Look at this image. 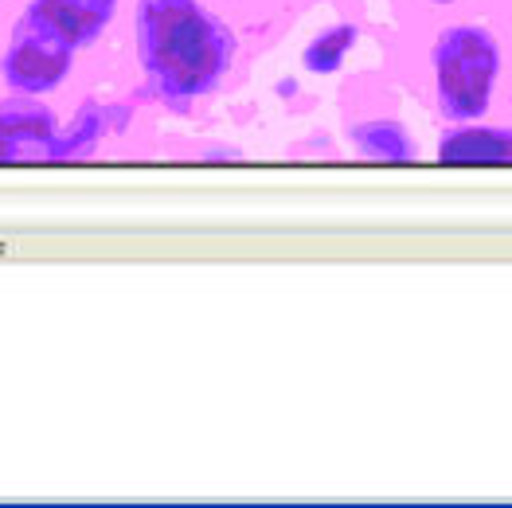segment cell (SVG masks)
<instances>
[{"mask_svg":"<svg viewBox=\"0 0 512 508\" xmlns=\"http://www.w3.org/2000/svg\"><path fill=\"white\" fill-rule=\"evenodd\" d=\"M133 47L145 86L172 110L215 94L239 59L231 24L204 0H137Z\"/></svg>","mask_w":512,"mask_h":508,"instance_id":"6da1fadb","label":"cell"},{"mask_svg":"<svg viewBox=\"0 0 512 508\" xmlns=\"http://www.w3.org/2000/svg\"><path fill=\"white\" fill-rule=\"evenodd\" d=\"M430 94L434 110L442 122L462 126V122H481L493 110L497 86H501V40L493 28L462 20L446 24L434 43H430Z\"/></svg>","mask_w":512,"mask_h":508,"instance_id":"7a4b0ae2","label":"cell"},{"mask_svg":"<svg viewBox=\"0 0 512 508\" xmlns=\"http://www.w3.org/2000/svg\"><path fill=\"white\" fill-rule=\"evenodd\" d=\"M75 55L79 47L67 36H59L40 12L24 4V12L16 16L8 40L0 47V83L8 94L47 98L67 86L75 71Z\"/></svg>","mask_w":512,"mask_h":508,"instance_id":"3957f363","label":"cell"},{"mask_svg":"<svg viewBox=\"0 0 512 508\" xmlns=\"http://www.w3.org/2000/svg\"><path fill=\"white\" fill-rule=\"evenodd\" d=\"M59 114L36 94L0 98V161H40L51 157Z\"/></svg>","mask_w":512,"mask_h":508,"instance_id":"277c9868","label":"cell"},{"mask_svg":"<svg viewBox=\"0 0 512 508\" xmlns=\"http://www.w3.org/2000/svg\"><path fill=\"white\" fill-rule=\"evenodd\" d=\"M28 8L40 12L59 36H67L83 51L110 32L122 0H28Z\"/></svg>","mask_w":512,"mask_h":508,"instance_id":"5b68a950","label":"cell"},{"mask_svg":"<svg viewBox=\"0 0 512 508\" xmlns=\"http://www.w3.org/2000/svg\"><path fill=\"white\" fill-rule=\"evenodd\" d=\"M438 157L450 165H512V126L462 122L438 137Z\"/></svg>","mask_w":512,"mask_h":508,"instance_id":"8992f818","label":"cell"},{"mask_svg":"<svg viewBox=\"0 0 512 508\" xmlns=\"http://www.w3.org/2000/svg\"><path fill=\"white\" fill-rule=\"evenodd\" d=\"M348 141L368 161H415L419 141L399 118H360L348 126Z\"/></svg>","mask_w":512,"mask_h":508,"instance_id":"52a82bcc","label":"cell"},{"mask_svg":"<svg viewBox=\"0 0 512 508\" xmlns=\"http://www.w3.org/2000/svg\"><path fill=\"white\" fill-rule=\"evenodd\" d=\"M110 137V122H106V106L86 98L83 106L59 122V133H55V145H51V157L55 161H67V157H90L98 153V145Z\"/></svg>","mask_w":512,"mask_h":508,"instance_id":"ba28073f","label":"cell"},{"mask_svg":"<svg viewBox=\"0 0 512 508\" xmlns=\"http://www.w3.org/2000/svg\"><path fill=\"white\" fill-rule=\"evenodd\" d=\"M360 43V28L352 20H341V24H329L321 28L313 40L305 43L301 51V67L309 75H337L344 67V59L352 55V47Z\"/></svg>","mask_w":512,"mask_h":508,"instance_id":"9c48e42d","label":"cell"},{"mask_svg":"<svg viewBox=\"0 0 512 508\" xmlns=\"http://www.w3.org/2000/svg\"><path fill=\"white\" fill-rule=\"evenodd\" d=\"M423 4H430V8H450V4H458V0H423Z\"/></svg>","mask_w":512,"mask_h":508,"instance_id":"30bf717a","label":"cell"}]
</instances>
